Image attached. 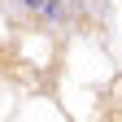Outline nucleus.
Here are the masks:
<instances>
[{"instance_id":"1","label":"nucleus","mask_w":122,"mask_h":122,"mask_svg":"<svg viewBox=\"0 0 122 122\" xmlns=\"http://www.w3.org/2000/svg\"><path fill=\"white\" fill-rule=\"evenodd\" d=\"M18 5H22V13H30V18H39V9L48 5V0H18Z\"/></svg>"},{"instance_id":"2","label":"nucleus","mask_w":122,"mask_h":122,"mask_svg":"<svg viewBox=\"0 0 122 122\" xmlns=\"http://www.w3.org/2000/svg\"><path fill=\"white\" fill-rule=\"evenodd\" d=\"M70 5H74V0H70Z\"/></svg>"}]
</instances>
